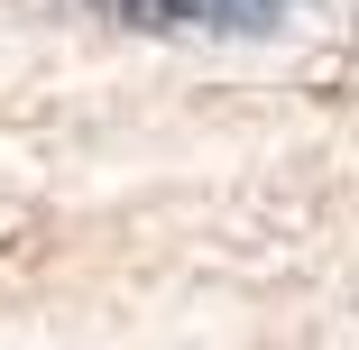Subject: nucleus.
<instances>
[{
	"label": "nucleus",
	"instance_id": "obj_1",
	"mask_svg": "<svg viewBox=\"0 0 359 350\" xmlns=\"http://www.w3.org/2000/svg\"><path fill=\"white\" fill-rule=\"evenodd\" d=\"M138 28H276L295 0H120Z\"/></svg>",
	"mask_w": 359,
	"mask_h": 350
}]
</instances>
